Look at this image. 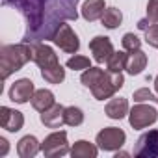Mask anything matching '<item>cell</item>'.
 Segmentation results:
<instances>
[{"instance_id":"6da1fadb","label":"cell","mask_w":158,"mask_h":158,"mask_svg":"<svg viewBox=\"0 0 158 158\" xmlns=\"http://www.w3.org/2000/svg\"><path fill=\"white\" fill-rule=\"evenodd\" d=\"M2 4L15 8L24 17L23 41L30 45L52 41L61 23L78 19V0H2Z\"/></svg>"},{"instance_id":"7a4b0ae2","label":"cell","mask_w":158,"mask_h":158,"mask_svg":"<svg viewBox=\"0 0 158 158\" xmlns=\"http://www.w3.org/2000/svg\"><path fill=\"white\" fill-rule=\"evenodd\" d=\"M28 61H34V50L30 43H19V45H4L0 48V73L2 80L10 78L15 71L24 67Z\"/></svg>"},{"instance_id":"3957f363","label":"cell","mask_w":158,"mask_h":158,"mask_svg":"<svg viewBox=\"0 0 158 158\" xmlns=\"http://www.w3.org/2000/svg\"><path fill=\"white\" fill-rule=\"evenodd\" d=\"M125 84V78L121 73H112V71H106L102 74V78L91 88V93L97 101H104V99H110L115 95V91H119Z\"/></svg>"},{"instance_id":"277c9868","label":"cell","mask_w":158,"mask_h":158,"mask_svg":"<svg viewBox=\"0 0 158 158\" xmlns=\"http://www.w3.org/2000/svg\"><path fill=\"white\" fill-rule=\"evenodd\" d=\"M41 151L47 158H60V156H65L67 152H71L69 143H67V132L58 130V132L48 134L45 138V141L41 143Z\"/></svg>"},{"instance_id":"5b68a950","label":"cell","mask_w":158,"mask_h":158,"mask_svg":"<svg viewBox=\"0 0 158 158\" xmlns=\"http://www.w3.org/2000/svg\"><path fill=\"white\" fill-rule=\"evenodd\" d=\"M158 119V114L156 110L151 106V104H143V102H138L136 106H132V110L128 112V123L134 130H141V128H147L149 125H154Z\"/></svg>"},{"instance_id":"8992f818","label":"cell","mask_w":158,"mask_h":158,"mask_svg":"<svg viewBox=\"0 0 158 158\" xmlns=\"http://www.w3.org/2000/svg\"><path fill=\"white\" fill-rule=\"evenodd\" d=\"M125 139H127V134L117 127H106L95 138L97 147L102 151H119L125 145Z\"/></svg>"},{"instance_id":"52a82bcc","label":"cell","mask_w":158,"mask_h":158,"mask_svg":"<svg viewBox=\"0 0 158 158\" xmlns=\"http://www.w3.org/2000/svg\"><path fill=\"white\" fill-rule=\"evenodd\" d=\"M136 158H158V128L143 132L134 147Z\"/></svg>"},{"instance_id":"ba28073f","label":"cell","mask_w":158,"mask_h":158,"mask_svg":"<svg viewBox=\"0 0 158 158\" xmlns=\"http://www.w3.org/2000/svg\"><path fill=\"white\" fill-rule=\"evenodd\" d=\"M52 41L67 54H76L78 48H80V41H78V35L73 32V28L65 23H61V26L58 28V32L54 34Z\"/></svg>"},{"instance_id":"9c48e42d","label":"cell","mask_w":158,"mask_h":158,"mask_svg":"<svg viewBox=\"0 0 158 158\" xmlns=\"http://www.w3.org/2000/svg\"><path fill=\"white\" fill-rule=\"evenodd\" d=\"M32 50H34V61L39 65V69H50L60 63L54 48L45 43H32Z\"/></svg>"},{"instance_id":"30bf717a","label":"cell","mask_w":158,"mask_h":158,"mask_svg":"<svg viewBox=\"0 0 158 158\" xmlns=\"http://www.w3.org/2000/svg\"><path fill=\"white\" fill-rule=\"evenodd\" d=\"M34 93H35L34 82L30 78H21V80H17L10 88V101H13L17 104H24V102L32 101Z\"/></svg>"},{"instance_id":"8fae6325","label":"cell","mask_w":158,"mask_h":158,"mask_svg":"<svg viewBox=\"0 0 158 158\" xmlns=\"http://www.w3.org/2000/svg\"><path fill=\"white\" fill-rule=\"evenodd\" d=\"M89 50H91L93 60H95L97 63H104V61H108V60L112 58V54H114V45H112L110 37H106V35H97V37H93V39L89 41Z\"/></svg>"},{"instance_id":"7c38bea8","label":"cell","mask_w":158,"mask_h":158,"mask_svg":"<svg viewBox=\"0 0 158 158\" xmlns=\"http://www.w3.org/2000/svg\"><path fill=\"white\" fill-rule=\"evenodd\" d=\"M24 125V115L19 110L2 106L0 108V127L6 128L8 132H19Z\"/></svg>"},{"instance_id":"4fadbf2b","label":"cell","mask_w":158,"mask_h":158,"mask_svg":"<svg viewBox=\"0 0 158 158\" xmlns=\"http://www.w3.org/2000/svg\"><path fill=\"white\" fill-rule=\"evenodd\" d=\"M39 119H41V123L47 128H60L65 123V106L52 104L50 108H47L45 112H41Z\"/></svg>"},{"instance_id":"5bb4252c","label":"cell","mask_w":158,"mask_h":158,"mask_svg":"<svg viewBox=\"0 0 158 158\" xmlns=\"http://www.w3.org/2000/svg\"><path fill=\"white\" fill-rule=\"evenodd\" d=\"M41 151V143L37 141L35 136H24L17 143V152L21 158H34Z\"/></svg>"},{"instance_id":"9a60e30c","label":"cell","mask_w":158,"mask_h":158,"mask_svg":"<svg viewBox=\"0 0 158 158\" xmlns=\"http://www.w3.org/2000/svg\"><path fill=\"white\" fill-rule=\"evenodd\" d=\"M147 67V54L139 48V50H132L128 52V60H127V73L128 74H139L143 69Z\"/></svg>"},{"instance_id":"2e32d148","label":"cell","mask_w":158,"mask_h":158,"mask_svg":"<svg viewBox=\"0 0 158 158\" xmlns=\"http://www.w3.org/2000/svg\"><path fill=\"white\" fill-rule=\"evenodd\" d=\"M104 112H106V115H108L110 119H123V117L130 112V110H128V101L123 99V97H115V99H112V101L106 104Z\"/></svg>"},{"instance_id":"e0dca14e","label":"cell","mask_w":158,"mask_h":158,"mask_svg":"<svg viewBox=\"0 0 158 158\" xmlns=\"http://www.w3.org/2000/svg\"><path fill=\"white\" fill-rule=\"evenodd\" d=\"M106 6H104V0H86L84 6H82V17L89 23L97 21L102 17Z\"/></svg>"},{"instance_id":"ac0fdd59","label":"cell","mask_w":158,"mask_h":158,"mask_svg":"<svg viewBox=\"0 0 158 158\" xmlns=\"http://www.w3.org/2000/svg\"><path fill=\"white\" fill-rule=\"evenodd\" d=\"M99 152V147L86 141V139H78L71 147V156L73 158H95Z\"/></svg>"},{"instance_id":"d6986e66","label":"cell","mask_w":158,"mask_h":158,"mask_svg":"<svg viewBox=\"0 0 158 158\" xmlns=\"http://www.w3.org/2000/svg\"><path fill=\"white\" fill-rule=\"evenodd\" d=\"M32 106L37 110V112H45L47 108H50L52 104H56V99H54V93L50 89H37L32 97Z\"/></svg>"},{"instance_id":"ffe728a7","label":"cell","mask_w":158,"mask_h":158,"mask_svg":"<svg viewBox=\"0 0 158 158\" xmlns=\"http://www.w3.org/2000/svg\"><path fill=\"white\" fill-rule=\"evenodd\" d=\"M121 21H123V13H121V10H117V8H106L104 13H102V17H101L102 26L108 28V30L117 28V26L121 24Z\"/></svg>"},{"instance_id":"44dd1931","label":"cell","mask_w":158,"mask_h":158,"mask_svg":"<svg viewBox=\"0 0 158 158\" xmlns=\"http://www.w3.org/2000/svg\"><path fill=\"white\" fill-rule=\"evenodd\" d=\"M41 76L48 84H61L65 80V69L58 63V65H54L50 69H41Z\"/></svg>"},{"instance_id":"7402d4cb","label":"cell","mask_w":158,"mask_h":158,"mask_svg":"<svg viewBox=\"0 0 158 158\" xmlns=\"http://www.w3.org/2000/svg\"><path fill=\"white\" fill-rule=\"evenodd\" d=\"M102 74H104V71L101 69V67H88V69H84V73H82V76H80V82L86 86V88H93L101 78H102Z\"/></svg>"},{"instance_id":"603a6c76","label":"cell","mask_w":158,"mask_h":158,"mask_svg":"<svg viewBox=\"0 0 158 158\" xmlns=\"http://www.w3.org/2000/svg\"><path fill=\"white\" fill-rule=\"evenodd\" d=\"M127 60H128V54H127V52H123V50L114 52L112 58L106 61V63H108V71H112V73H121V71H125V69H127Z\"/></svg>"},{"instance_id":"cb8c5ba5","label":"cell","mask_w":158,"mask_h":158,"mask_svg":"<svg viewBox=\"0 0 158 158\" xmlns=\"http://www.w3.org/2000/svg\"><path fill=\"white\" fill-rule=\"evenodd\" d=\"M84 123V112L76 106H67L65 108V125L69 127H78Z\"/></svg>"},{"instance_id":"d4e9b609","label":"cell","mask_w":158,"mask_h":158,"mask_svg":"<svg viewBox=\"0 0 158 158\" xmlns=\"http://www.w3.org/2000/svg\"><path fill=\"white\" fill-rule=\"evenodd\" d=\"M67 67L73 69V71H82V69H88V67H91V65H89V58L80 56V54H74L73 58L67 60Z\"/></svg>"},{"instance_id":"484cf974","label":"cell","mask_w":158,"mask_h":158,"mask_svg":"<svg viewBox=\"0 0 158 158\" xmlns=\"http://www.w3.org/2000/svg\"><path fill=\"white\" fill-rule=\"evenodd\" d=\"M121 43H123V48H125L127 52L139 50V47H141V39H139L136 34H125L123 39H121Z\"/></svg>"},{"instance_id":"4316f807","label":"cell","mask_w":158,"mask_h":158,"mask_svg":"<svg viewBox=\"0 0 158 158\" xmlns=\"http://www.w3.org/2000/svg\"><path fill=\"white\" fill-rule=\"evenodd\" d=\"M132 99H134L136 102H154V104L158 106V97L152 95L147 88H139V89H136L134 95H132Z\"/></svg>"},{"instance_id":"83f0119b","label":"cell","mask_w":158,"mask_h":158,"mask_svg":"<svg viewBox=\"0 0 158 158\" xmlns=\"http://www.w3.org/2000/svg\"><path fill=\"white\" fill-rule=\"evenodd\" d=\"M145 41L152 48H158V24H151L145 30Z\"/></svg>"},{"instance_id":"f1b7e54d","label":"cell","mask_w":158,"mask_h":158,"mask_svg":"<svg viewBox=\"0 0 158 158\" xmlns=\"http://www.w3.org/2000/svg\"><path fill=\"white\" fill-rule=\"evenodd\" d=\"M147 19L152 24H158V0H149L147 2Z\"/></svg>"},{"instance_id":"f546056e","label":"cell","mask_w":158,"mask_h":158,"mask_svg":"<svg viewBox=\"0 0 158 158\" xmlns=\"http://www.w3.org/2000/svg\"><path fill=\"white\" fill-rule=\"evenodd\" d=\"M10 151V145H8V139L6 138H0V156H6Z\"/></svg>"},{"instance_id":"4dcf8cb0","label":"cell","mask_w":158,"mask_h":158,"mask_svg":"<svg viewBox=\"0 0 158 158\" xmlns=\"http://www.w3.org/2000/svg\"><path fill=\"white\" fill-rule=\"evenodd\" d=\"M151 24H152V23H151L147 17H145V19H141V21H138V28H139V30H143V32H145Z\"/></svg>"},{"instance_id":"1f68e13d","label":"cell","mask_w":158,"mask_h":158,"mask_svg":"<svg viewBox=\"0 0 158 158\" xmlns=\"http://www.w3.org/2000/svg\"><path fill=\"white\" fill-rule=\"evenodd\" d=\"M154 89H156V93H158V74H156V78H154Z\"/></svg>"},{"instance_id":"d6a6232c","label":"cell","mask_w":158,"mask_h":158,"mask_svg":"<svg viewBox=\"0 0 158 158\" xmlns=\"http://www.w3.org/2000/svg\"><path fill=\"white\" fill-rule=\"evenodd\" d=\"M119 156H128V152H117V154H115V158H119Z\"/></svg>"}]
</instances>
